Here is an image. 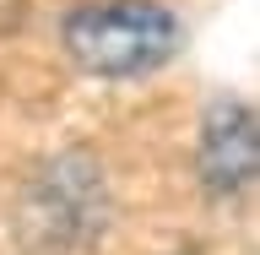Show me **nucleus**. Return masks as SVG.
Here are the masks:
<instances>
[{"mask_svg":"<svg viewBox=\"0 0 260 255\" xmlns=\"http://www.w3.org/2000/svg\"><path fill=\"white\" fill-rule=\"evenodd\" d=\"M184 38L168 0H71L60 11V54L87 81H146L184 54Z\"/></svg>","mask_w":260,"mask_h":255,"instance_id":"1","label":"nucleus"},{"mask_svg":"<svg viewBox=\"0 0 260 255\" xmlns=\"http://www.w3.org/2000/svg\"><path fill=\"white\" fill-rule=\"evenodd\" d=\"M260 174V120L244 93H217L195 125V179L217 201H233Z\"/></svg>","mask_w":260,"mask_h":255,"instance_id":"2","label":"nucleus"}]
</instances>
